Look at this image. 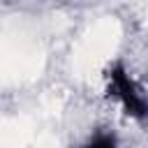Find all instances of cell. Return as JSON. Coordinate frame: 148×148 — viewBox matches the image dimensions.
Here are the masks:
<instances>
[{"label": "cell", "instance_id": "1", "mask_svg": "<svg viewBox=\"0 0 148 148\" xmlns=\"http://www.w3.org/2000/svg\"><path fill=\"white\" fill-rule=\"evenodd\" d=\"M106 95L118 99L125 109V113L134 120L148 118V97L139 88V83L130 76L123 62H116L106 72Z\"/></svg>", "mask_w": 148, "mask_h": 148}, {"label": "cell", "instance_id": "2", "mask_svg": "<svg viewBox=\"0 0 148 148\" xmlns=\"http://www.w3.org/2000/svg\"><path fill=\"white\" fill-rule=\"evenodd\" d=\"M88 143H90V146H116V139H113L111 134H97V136H92Z\"/></svg>", "mask_w": 148, "mask_h": 148}]
</instances>
